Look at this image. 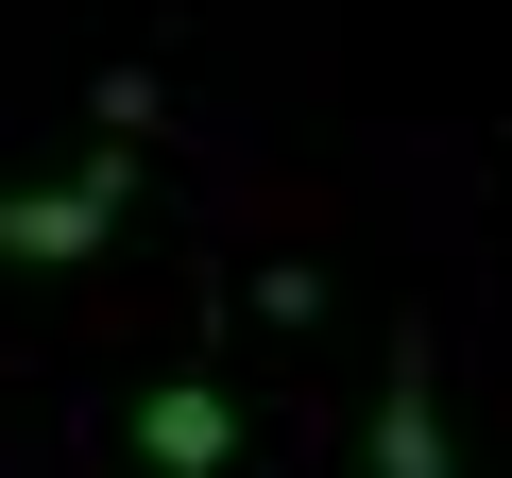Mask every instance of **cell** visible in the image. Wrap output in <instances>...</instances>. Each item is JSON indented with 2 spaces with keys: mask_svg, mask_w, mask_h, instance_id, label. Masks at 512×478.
Segmentation results:
<instances>
[{
  "mask_svg": "<svg viewBox=\"0 0 512 478\" xmlns=\"http://www.w3.org/2000/svg\"><path fill=\"white\" fill-rule=\"evenodd\" d=\"M120 188H137V137H103L69 188H0V257H18V274H69L86 239L120 222Z\"/></svg>",
  "mask_w": 512,
  "mask_h": 478,
  "instance_id": "1",
  "label": "cell"
},
{
  "mask_svg": "<svg viewBox=\"0 0 512 478\" xmlns=\"http://www.w3.org/2000/svg\"><path fill=\"white\" fill-rule=\"evenodd\" d=\"M137 461H154V478H222V461H239V393H222V376H154V393H137Z\"/></svg>",
  "mask_w": 512,
  "mask_h": 478,
  "instance_id": "2",
  "label": "cell"
},
{
  "mask_svg": "<svg viewBox=\"0 0 512 478\" xmlns=\"http://www.w3.org/2000/svg\"><path fill=\"white\" fill-rule=\"evenodd\" d=\"M376 478H444V393H427V342L393 359V393H376Z\"/></svg>",
  "mask_w": 512,
  "mask_h": 478,
  "instance_id": "3",
  "label": "cell"
}]
</instances>
